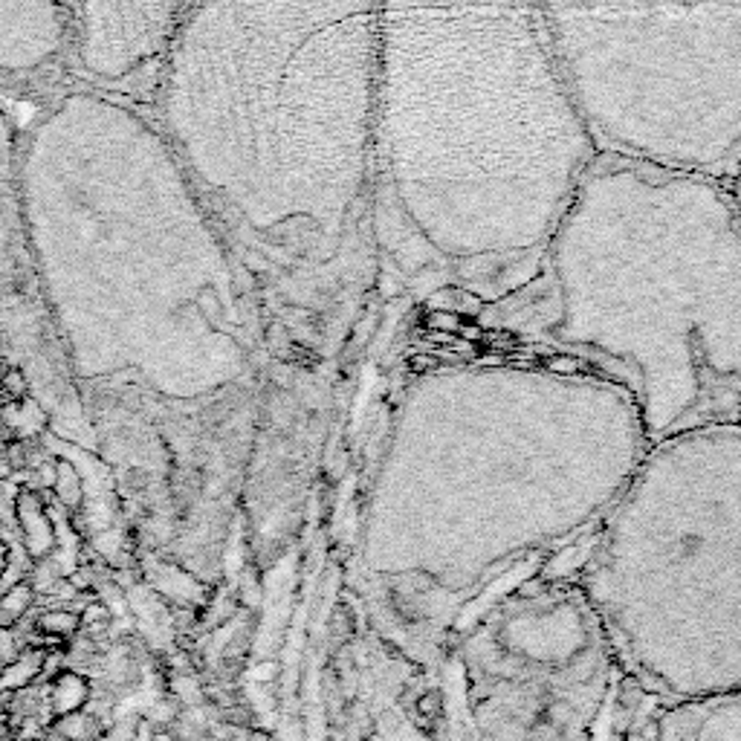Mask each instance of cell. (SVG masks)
Wrapping results in <instances>:
<instances>
[{"label": "cell", "mask_w": 741, "mask_h": 741, "mask_svg": "<svg viewBox=\"0 0 741 741\" xmlns=\"http://www.w3.org/2000/svg\"><path fill=\"white\" fill-rule=\"evenodd\" d=\"M376 0H194L162 58V137L211 215L331 258L374 159Z\"/></svg>", "instance_id": "obj_1"}, {"label": "cell", "mask_w": 741, "mask_h": 741, "mask_svg": "<svg viewBox=\"0 0 741 741\" xmlns=\"http://www.w3.org/2000/svg\"><path fill=\"white\" fill-rule=\"evenodd\" d=\"M374 157L415 235L452 263L530 255L600 148L539 0H376Z\"/></svg>", "instance_id": "obj_2"}, {"label": "cell", "mask_w": 741, "mask_h": 741, "mask_svg": "<svg viewBox=\"0 0 741 741\" xmlns=\"http://www.w3.org/2000/svg\"><path fill=\"white\" fill-rule=\"evenodd\" d=\"M559 342L625 371L646 440L735 423V189L597 157L545 243Z\"/></svg>", "instance_id": "obj_3"}, {"label": "cell", "mask_w": 741, "mask_h": 741, "mask_svg": "<svg viewBox=\"0 0 741 741\" xmlns=\"http://www.w3.org/2000/svg\"><path fill=\"white\" fill-rule=\"evenodd\" d=\"M70 238L78 342L90 371L137 374L206 400L250 368L235 258L166 137L116 105L81 107Z\"/></svg>", "instance_id": "obj_4"}, {"label": "cell", "mask_w": 741, "mask_h": 741, "mask_svg": "<svg viewBox=\"0 0 741 741\" xmlns=\"http://www.w3.org/2000/svg\"><path fill=\"white\" fill-rule=\"evenodd\" d=\"M539 9L600 151L735 183L741 0H539Z\"/></svg>", "instance_id": "obj_5"}, {"label": "cell", "mask_w": 741, "mask_h": 741, "mask_svg": "<svg viewBox=\"0 0 741 741\" xmlns=\"http://www.w3.org/2000/svg\"><path fill=\"white\" fill-rule=\"evenodd\" d=\"M194 0H85V55L107 78L162 61Z\"/></svg>", "instance_id": "obj_6"}, {"label": "cell", "mask_w": 741, "mask_h": 741, "mask_svg": "<svg viewBox=\"0 0 741 741\" xmlns=\"http://www.w3.org/2000/svg\"><path fill=\"white\" fill-rule=\"evenodd\" d=\"M661 741H738V698H710L669 713Z\"/></svg>", "instance_id": "obj_7"}, {"label": "cell", "mask_w": 741, "mask_h": 741, "mask_svg": "<svg viewBox=\"0 0 741 741\" xmlns=\"http://www.w3.org/2000/svg\"><path fill=\"white\" fill-rule=\"evenodd\" d=\"M15 518H18L21 536H24V548L32 556V562H41L49 553L55 550V530L49 521L44 504L38 501L35 492L21 489L15 498Z\"/></svg>", "instance_id": "obj_8"}, {"label": "cell", "mask_w": 741, "mask_h": 741, "mask_svg": "<svg viewBox=\"0 0 741 741\" xmlns=\"http://www.w3.org/2000/svg\"><path fill=\"white\" fill-rule=\"evenodd\" d=\"M44 654L46 649H24L18 657L0 666V695L21 692V689L35 683L44 674Z\"/></svg>", "instance_id": "obj_9"}, {"label": "cell", "mask_w": 741, "mask_h": 741, "mask_svg": "<svg viewBox=\"0 0 741 741\" xmlns=\"http://www.w3.org/2000/svg\"><path fill=\"white\" fill-rule=\"evenodd\" d=\"M90 695V683L81 678L78 672H58L53 678V686H49V706H53L55 718L73 715L85 706Z\"/></svg>", "instance_id": "obj_10"}, {"label": "cell", "mask_w": 741, "mask_h": 741, "mask_svg": "<svg viewBox=\"0 0 741 741\" xmlns=\"http://www.w3.org/2000/svg\"><path fill=\"white\" fill-rule=\"evenodd\" d=\"M32 600H35V588L26 579L15 582L9 591H3V594H0V631L15 629V625L24 620V614L32 608Z\"/></svg>", "instance_id": "obj_11"}, {"label": "cell", "mask_w": 741, "mask_h": 741, "mask_svg": "<svg viewBox=\"0 0 741 741\" xmlns=\"http://www.w3.org/2000/svg\"><path fill=\"white\" fill-rule=\"evenodd\" d=\"M53 487H55V496H58L61 504L78 507V501H81V481H78V475H76V469L70 464H58L55 467Z\"/></svg>", "instance_id": "obj_12"}, {"label": "cell", "mask_w": 741, "mask_h": 741, "mask_svg": "<svg viewBox=\"0 0 741 741\" xmlns=\"http://www.w3.org/2000/svg\"><path fill=\"white\" fill-rule=\"evenodd\" d=\"M78 617L76 614H70V611H46V614H41L38 617V629L46 634V637H55V640H61V637H70L76 629H78Z\"/></svg>", "instance_id": "obj_13"}, {"label": "cell", "mask_w": 741, "mask_h": 741, "mask_svg": "<svg viewBox=\"0 0 741 741\" xmlns=\"http://www.w3.org/2000/svg\"><path fill=\"white\" fill-rule=\"evenodd\" d=\"M0 383H3V388H6V394H9L12 400H18L21 394H24V376H21V371H6V376Z\"/></svg>", "instance_id": "obj_14"}, {"label": "cell", "mask_w": 741, "mask_h": 741, "mask_svg": "<svg viewBox=\"0 0 741 741\" xmlns=\"http://www.w3.org/2000/svg\"><path fill=\"white\" fill-rule=\"evenodd\" d=\"M9 565H12V548L6 545V541H0V579L6 576Z\"/></svg>", "instance_id": "obj_15"}, {"label": "cell", "mask_w": 741, "mask_h": 741, "mask_svg": "<svg viewBox=\"0 0 741 741\" xmlns=\"http://www.w3.org/2000/svg\"><path fill=\"white\" fill-rule=\"evenodd\" d=\"M12 735V718L9 713H0V741H6Z\"/></svg>", "instance_id": "obj_16"}]
</instances>
